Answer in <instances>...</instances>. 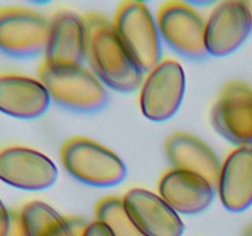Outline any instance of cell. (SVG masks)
Masks as SVG:
<instances>
[{
	"label": "cell",
	"mask_w": 252,
	"mask_h": 236,
	"mask_svg": "<svg viewBox=\"0 0 252 236\" xmlns=\"http://www.w3.org/2000/svg\"><path fill=\"white\" fill-rule=\"evenodd\" d=\"M214 130L239 148L252 149V88L240 80L224 86L211 111Z\"/></svg>",
	"instance_id": "obj_8"
},
{
	"label": "cell",
	"mask_w": 252,
	"mask_h": 236,
	"mask_svg": "<svg viewBox=\"0 0 252 236\" xmlns=\"http://www.w3.org/2000/svg\"><path fill=\"white\" fill-rule=\"evenodd\" d=\"M61 161L73 178L91 187L117 186L127 177V166L116 152L85 137L65 140Z\"/></svg>",
	"instance_id": "obj_3"
},
{
	"label": "cell",
	"mask_w": 252,
	"mask_h": 236,
	"mask_svg": "<svg viewBox=\"0 0 252 236\" xmlns=\"http://www.w3.org/2000/svg\"><path fill=\"white\" fill-rule=\"evenodd\" d=\"M252 31V14L248 2L221 1L206 21V46L209 56L226 57L238 51Z\"/></svg>",
	"instance_id": "obj_10"
},
{
	"label": "cell",
	"mask_w": 252,
	"mask_h": 236,
	"mask_svg": "<svg viewBox=\"0 0 252 236\" xmlns=\"http://www.w3.org/2000/svg\"><path fill=\"white\" fill-rule=\"evenodd\" d=\"M51 96L39 79L0 74V112L17 119H36L48 111Z\"/></svg>",
	"instance_id": "obj_14"
},
{
	"label": "cell",
	"mask_w": 252,
	"mask_h": 236,
	"mask_svg": "<svg viewBox=\"0 0 252 236\" xmlns=\"http://www.w3.org/2000/svg\"><path fill=\"white\" fill-rule=\"evenodd\" d=\"M113 26L143 73L152 71L161 61V37L157 20L145 2H121L116 10Z\"/></svg>",
	"instance_id": "obj_4"
},
{
	"label": "cell",
	"mask_w": 252,
	"mask_h": 236,
	"mask_svg": "<svg viewBox=\"0 0 252 236\" xmlns=\"http://www.w3.org/2000/svg\"><path fill=\"white\" fill-rule=\"evenodd\" d=\"M157 24L162 41L179 56L191 60L207 58L206 21L193 6L177 0L164 2Z\"/></svg>",
	"instance_id": "obj_5"
},
{
	"label": "cell",
	"mask_w": 252,
	"mask_h": 236,
	"mask_svg": "<svg viewBox=\"0 0 252 236\" xmlns=\"http://www.w3.org/2000/svg\"><path fill=\"white\" fill-rule=\"evenodd\" d=\"M0 236H24L20 213L12 211L0 199Z\"/></svg>",
	"instance_id": "obj_19"
},
{
	"label": "cell",
	"mask_w": 252,
	"mask_h": 236,
	"mask_svg": "<svg viewBox=\"0 0 252 236\" xmlns=\"http://www.w3.org/2000/svg\"><path fill=\"white\" fill-rule=\"evenodd\" d=\"M243 236H252V224H250V225L246 226L245 230H244Z\"/></svg>",
	"instance_id": "obj_21"
},
{
	"label": "cell",
	"mask_w": 252,
	"mask_h": 236,
	"mask_svg": "<svg viewBox=\"0 0 252 236\" xmlns=\"http://www.w3.org/2000/svg\"><path fill=\"white\" fill-rule=\"evenodd\" d=\"M186 92V75L179 61L161 60L140 86V111L149 120L165 122L179 112Z\"/></svg>",
	"instance_id": "obj_7"
},
{
	"label": "cell",
	"mask_w": 252,
	"mask_h": 236,
	"mask_svg": "<svg viewBox=\"0 0 252 236\" xmlns=\"http://www.w3.org/2000/svg\"><path fill=\"white\" fill-rule=\"evenodd\" d=\"M83 17L88 31L86 60L96 78L117 92L130 93L140 88L144 73L123 46L113 22L98 12Z\"/></svg>",
	"instance_id": "obj_1"
},
{
	"label": "cell",
	"mask_w": 252,
	"mask_h": 236,
	"mask_svg": "<svg viewBox=\"0 0 252 236\" xmlns=\"http://www.w3.org/2000/svg\"><path fill=\"white\" fill-rule=\"evenodd\" d=\"M39 81L51 100L64 110L76 113H95L108 103L106 86L84 66L51 68L44 63L38 69Z\"/></svg>",
	"instance_id": "obj_2"
},
{
	"label": "cell",
	"mask_w": 252,
	"mask_h": 236,
	"mask_svg": "<svg viewBox=\"0 0 252 236\" xmlns=\"http://www.w3.org/2000/svg\"><path fill=\"white\" fill-rule=\"evenodd\" d=\"M88 31L83 16L59 11L52 17L43 63L51 68L83 66L86 60Z\"/></svg>",
	"instance_id": "obj_11"
},
{
	"label": "cell",
	"mask_w": 252,
	"mask_h": 236,
	"mask_svg": "<svg viewBox=\"0 0 252 236\" xmlns=\"http://www.w3.org/2000/svg\"><path fill=\"white\" fill-rule=\"evenodd\" d=\"M246 2H248L249 7H250V10H251V14H252V1H246Z\"/></svg>",
	"instance_id": "obj_22"
},
{
	"label": "cell",
	"mask_w": 252,
	"mask_h": 236,
	"mask_svg": "<svg viewBox=\"0 0 252 236\" xmlns=\"http://www.w3.org/2000/svg\"><path fill=\"white\" fill-rule=\"evenodd\" d=\"M51 20L36 10L21 6L0 7V52L16 59L44 53Z\"/></svg>",
	"instance_id": "obj_6"
},
{
	"label": "cell",
	"mask_w": 252,
	"mask_h": 236,
	"mask_svg": "<svg viewBox=\"0 0 252 236\" xmlns=\"http://www.w3.org/2000/svg\"><path fill=\"white\" fill-rule=\"evenodd\" d=\"M81 236H115L112 234V231L107 228L106 225H103L100 221H94L86 225L85 230H84L83 235Z\"/></svg>",
	"instance_id": "obj_20"
},
{
	"label": "cell",
	"mask_w": 252,
	"mask_h": 236,
	"mask_svg": "<svg viewBox=\"0 0 252 236\" xmlns=\"http://www.w3.org/2000/svg\"><path fill=\"white\" fill-rule=\"evenodd\" d=\"M165 151L174 169L199 175L217 188L221 164L203 140L189 133H172L165 142Z\"/></svg>",
	"instance_id": "obj_15"
},
{
	"label": "cell",
	"mask_w": 252,
	"mask_h": 236,
	"mask_svg": "<svg viewBox=\"0 0 252 236\" xmlns=\"http://www.w3.org/2000/svg\"><path fill=\"white\" fill-rule=\"evenodd\" d=\"M159 196L181 215H197L211 206L216 188L199 175L172 169L159 181Z\"/></svg>",
	"instance_id": "obj_13"
},
{
	"label": "cell",
	"mask_w": 252,
	"mask_h": 236,
	"mask_svg": "<svg viewBox=\"0 0 252 236\" xmlns=\"http://www.w3.org/2000/svg\"><path fill=\"white\" fill-rule=\"evenodd\" d=\"M130 220L142 236H182L185 224L160 196L132 188L122 197Z\"/></svg>",
	"instance_id": "obj_12"
},
{
	"label": "cell",
	"mask_w": 252,
	"mask_h": 236,
	"mask_svg": "<svg viewBox=\"0 0 252 236\" xmlns=\"http://www.w3.org/2000/svg\"><path fill=\"white\" fill-rule=\"evenodd\" d=\"M218 196L224 208L240 213L252 206V149L238 148L226 156L219 175Z\"/></svg>",
	"instance_id": "obj_16"
},
{
	"label": "cell",
	"mask_w": 252,
	"mask_h": 236,
	"mask_svg": "<svg viewBox=\"0 0 252 236\" xmlns=\"http://www.w3.org/2000/svg\"><path fill=\"white\" fill-rule=\"evenodd\" d=\"M24 236H81L86 225L64 218L41 201H32L20 210Z\"/></svg>",
	"instance_id": "obj_17"
},
{
	"label": "cell",
	"mask_w": 252,
	"mask_h": 236,
	"mask_svg": "<svg viewBox=\"0 0 252 236\" xmlns=\"http://www.w3.org/2000/svg\"><path fill=\"white\" fill-rule=\"evenodd\" d=\"M96 221L107 226L115 236H142L126 210L123 198L108 196L100 199L95 208Z\"/></svg>",
	"instance_id": "obj_18"
},
{
	"label": "cell",
	"mask_w": 252,
	"mask_h": 236,
	"mask_svg": "<svg viewBox=\"0 0 252 236\" xmlns=\"http://www.w3.org/2000/svg\"><path fill=\"white\" fill-rule=\"evenodd\" d=\"M58 167L47 155L20 145L0 149V181L24 191H44L58 179Z\"/></svg>",
	"instance_id": "obj_9"
}]
</instances>
